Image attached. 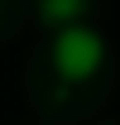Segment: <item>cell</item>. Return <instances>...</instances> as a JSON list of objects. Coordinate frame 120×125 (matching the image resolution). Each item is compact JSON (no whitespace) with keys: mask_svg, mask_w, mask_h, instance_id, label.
Returning <instances> with one entry per match:
<instances>
[{"mask_svg":"<svg viewBox=\"0 0 120 125\" xmlns=\"http://www.w3.org/2000/svg\"><path fill=\"white\" fill-rule=\"evenodd\" d=\"M48 58H53V72H58V77L72 87V82H87L91 72L106 62V39L91 29V24L72 19V24H62V29L53 34Z\"/></svg>","mask_w":120,"mask_h":125,"instance_id":"6da1fadb","label":"cell"},{"mask_svg":"<svg viewBox=\"0 0 120 125\" xmlns=\"http://www.w3.org/2000/svg\"><path fill=\"white\" fill-rule=\"evenodd\" d=\"M82 10H87V0H39V19L48 29H62V24L82 19Z\"/></svg>","mask_w":120,"mask_h":125,"instance_id":"7a4b0ae2","label":"cell"}]
</instances>
